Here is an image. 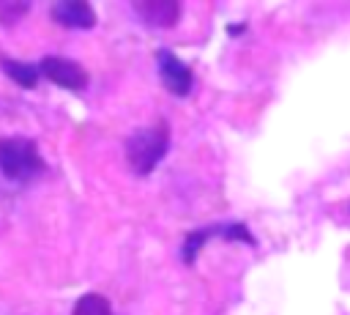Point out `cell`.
I'll return each mask as SVG.
<instances>
[{
    "instance_id": "1",
    "label": "cell",
    "mask_w": 350,
    "mask_h": 315,
    "mask_svg": "<svg viewBox=\"0 0 350 315\" xmlns=\"http://www.w3.org/2000/svg\"><path fill=\"white\" fill-rule=\"evenodd\" d=\"M170 151V123L156 121L153 126L137 129L126 137V162L137 175H148Z\"/></svg>"
},
{
    "instance_id": "2",
    "label": "cell",
    "mask_w": 350,
    "mask_h": 315,
    "mask_svg": "<svg viewBox=\"0 0 350 315\" xmlns=\"http://www.w3.org/2000/svg\"><path fill=\"white\" fill-rule=\"evenodd\" d=\"M46 164L38 153V145L27 137H0V173L8 181H30L44 173Z\"/></svg>"
},
{
    "instance_id": "3",
    "label": "cell",
    "mask_w": 350,
    "mask_h": 315,
    "mask_svg": "<svg viewBox=\"0 0 350 315\" xmlns=\"http://www.w3.org/2000/svg\"><path fill=\"white\" fill-rule=\"evenodd\" d=\"M38 74L46 77L49 82L66 88V90H85L88 88V71L77 60H68V58H60V55L41 58Z\"/></svg>"
},
{
    "instance_id": "4",
    "label": "cell",
    "mask_w": 350,
    "mask_h": 315,
    "mask_svg": "<svg viewBox=\"0 0 350 315\" xmlns=\"http://www.w3.org/2000/svg\"><path fill=\"white\" fill-rule=\"evenodd\" d=\"M156 60H159V77L164 82V88L172 93V96H189L191 88H194V74L191 68L170 49H159L156 52Z\"/></svg>"
},
{
    "instance_id": "5",
    "label": "cell",
    "mask_w": 350,
    "mask_h": 315,
    "mask_svg": "<svg viewBox=\"0 0 350 315\" xmlns=\"http://www.w3.org/2000/svg\"><path fill=\"white\" fill-rule=\"evenodd\" d=\"M131 8L150 27H172L180 19V3L178 0H134Z\"/></svg>"
},
{
    "instance_id": "6",
    "label": "cell",
    "mask_w": 350,
    "mask_h": 315,
    "mask_svg": "<svg viewBox=\"0 0 350 315\" xmlns=\"http://www.w3.org/2000/svg\"><path fill=\"white\" fill-rule=\"evenodd\" d=\"M52 19L71 30H90L96 25V11L85 0H60L52 5Z\"/></svg>"
},
{
    "instance_id": "7",
    "label": "cell",
    "mask_w": 350,
    "mask_h": 315,
    "mask_svg": "<svg viewBox=\"0 0 350 315\" xmlns=\"http://www.w3.org/2000/svg\"><path fill=\"white\" fill-rule=\"evenodd\" d=\"M0 66H3V71L19 85V88H25V90H30V88H36L38 85V66H33V63H22V60H14V58H3L0 55Z\"/></svg>"
},
{
    "instance_id": "8",
    "label": "cell",
    "mask_w": 350,
    "mask_h": 315,
    "mask_svg": "<svg viewBox=\"0 0 350 315\" xmlns=\"http://www.w3.org/2000/svg\"><path fill=\"white\" fill-rule=\"evenodd\" d=\"M71 315H115V312H112V304H109L107 296H101V293H85V296L77 299Z\"/></svg>"
},
{
    "instance_id": "9",
    "label": "cell",
    "mask_w": 350,
    "mask_h": 315,
    "mask_svg": "<svg viewBox=\"0 0 350 315\" xmlns=\"http://www.w3.org/2000/svg\"><path fill=\"white\" fill-rule=\"evenodd\" d=\"M221 227H224V225H221ZM221 227L213 225V227H202V230L189 233L186 241H183V260H186V263H194V257L200 255V249L205 247V241H208L211 236H221Z\"/></svg>"
},
{
    "instance_id": "10",
    "label": "cell",
    "mask_w": 350,
    "mask_h": 315,
    "mask_svg": "<svg viewBox=\"0 0 350 315\" xmlns=\"http://www.w3.org/2000/svg\"><path fill=\"white\" fill-rule=\"evenodd\" d=\"M27 3H11V0H0V22L3 25H14L19 16L27 14Z\"/></svg>"
},
{
    "instance_id": "11",
    "label": "cell",
    "mask_w": 350,
    "mask_h": 315,
    "mask_svg": "<svg viewBox=\"0 0 350 315\" xmlns=\"http://www.w3.org/2000/svg\"><path fill=\"white\" fill-rule=\"evenodd\" d=\"M227 30L235 36V33H243V30H246V25H232V27H227Z\"/></svg>"
}]
</instances>
